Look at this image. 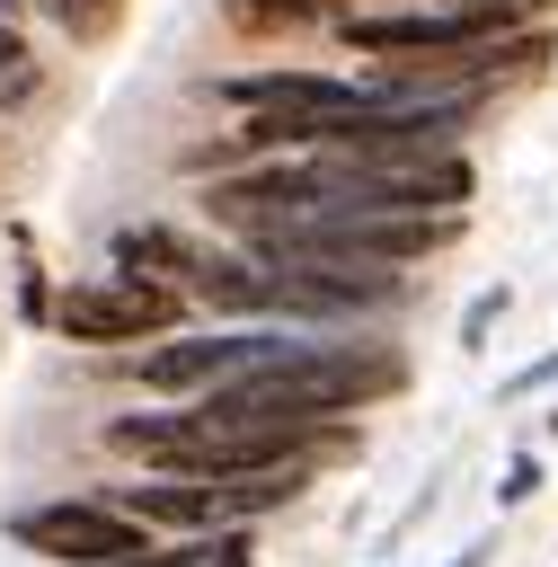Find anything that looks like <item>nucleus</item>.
I'll list each match as a JSON object with an SVG mask.
<instances>
[{"instance_id":"obj_14","label":"nucleus","mask_w":558,"mask_h":567,"mask_svg":"<svg viewBox=\"0 0 558 567\" xmlns=\"http://www.w3.org/2000/svg\"><path fill=\"white\" fill-rule=\"evenodd\" d=\"M549 425H558V408H549Z\"/></svg>"},{"instance_id":"obj_5","label":"nucleus","mask_w":558,"mask_h":567,"mask_svg":"<svg viewBox=\"0 0 558 567\" xmlns=\"http://www.w3.org/2000/svg\"><path fill=\"white\" fill-rule=\"evenodd\" d=\"M505 27H514V18H496V9H452V0H434V9L337 18V44H345V53H372V62H434V53H469V44L505 35Z\"/></svg>"},{"instance_id":"obj_7","label":"nucleus","mask_w":558,"mask_h":567,"mask_svg":"<svg viewBox=\"0 0 558 567\" xmlns=\"http://www.w3.org/2000/svg\"><path fill=\"white\" fill-rule=\"evenodd\" d=\"M221 18L239 35H301V27H337V0H221Z\"/></svg>"},{"instance_id":"obj_10","label":"nucleus","mask_w":558,"mask_h":567,"mask_svg":"<svg viewBox=\"0 0 558 567\" xmlns=\"http://www.w3.org/2000/svg\"><path fill=\"white\" fill-rule=\"evenodd\" d=\"M496 319H505V284L469 301V319H461V346H487V328H496Z\"/></svg>"},{"instance_id":"obj_6","label":"nucleus","mask_w":558,"mask_h":567,"mask_svg":"<svg viewBox=\"0 0 558 567\" xmlns=\"http://www.w3.org/2000/svg\"><path fill=\"white\" fill-rule=\"evenodd\" d=\"M213 248H195L186 230H168V221H133V230H115V266H142V275H159V284H195V266H204Z\"/></svg>"},{"instance_id":"obj_8","label":"nucleus","mask_w":558,"mask_h":567,"mask_svg":"<svg viewBox=\"0 0 558 567\" xmlns=\"http://www.w3.org/2000/svg\"><path fill=\"white\" fill-rule=\"evenodd\" d=\"M115 567H257V558H248V532L221 523V532H195L186 549H142V558H115Z\"/></svg>"},{"instance_id":"obj_1","label":"nucleus","mask_w":558,"mask_h":567,"mask_svg":"<svg viewBox=\"0 0 558 567\" xmlns=\"http://www.w3.org/2000/svg\"><path fill=\"white\" fill-rule=\"evenodd\" d=\"M390 390H407V354H390V346H372V337H310V346L283 354V363H257V372H239V381L195 390V408L221 416V425L328 434L337 416H354V408H372V399H390Z\"/></svg>"},{"instance_id":"obj_9","label":"nucleus","mask_w":558,"mask_h":567,"mask_svg":"<svg viewBox=\"0 0 558 567\" xmlns=\"http://www.w3.org/2000/svg\"><path fill=\"white\" fill-rule=\"evenodd\" d=\"M44 9H53V18H62V27H71V35H106V27H115V9H124V0H44Z\"/></svg>"},{"instance_id":"obj_13","label":"nucleus","mask_w":558,"mask_h":567,"mask_svg":"<svg viewBox=\"0 0 558 567\" xmlns=\"http://www.w3.org/2000/svg\"><path fill=\"white\" fill-rule=\"evenodd\" d=\"M452 567H487V549H461V558H452Z\"/></svg>"},{"instance_id":"obj_11","label":"nucleus","mask_w":558,"mask_h":567,"mask_svg":"<svg viewBox=\"0 0 558 567\" xmlns=\"http://www.w3.org/2000/svg\"><path fill=\"white\" fill-rule=\"evenodd\" d=\"M531 487H540V461H531V452H523V461H514V470H505V478H496V505H523V496H531Z\"/></svg>"},{"instance_id":"obj_4","label":"nucleus","mask_w":558,"mask_h":567,"mask_svg":"<svg viewBox=\"0 0 558 567\" xmlns=\"http://www.w3.org/2000/svg\"><path fill=\"white\" fill-rule=\"evenodd\" d=\"M9 540L35 549V558H62V567H115V558L151 549V523H133L106 496H62V505H27L9 523Z\"/></svg>"},{"instance_id":"obj_12","label":"nucleus","mask_w":558,"mask_h":567,"mask_svg":"<svg viewBox=\"0 0 558 567\" xmlns=\"http://www.w3.org/2000/svg\"><path fill=\"white\" fill-rule=\"evenodd\" d=\"M452 9H496V18H514V27H523V18H531V9H549V0H452Z\"/></svg>"},{"instance_id":"obj_2","label":"nucleus","mask_w":558,"mask_h":567,"mask_svg":"<svg viewBox=\"0 0 558 567\" xmlns=\"http://www.w3.org/2000/svg\"><path fill=\"white\" fill-rule=\"evenodd\" d=\"M310 487V461H275V470H248V478H133V487H115L106 505H124L133 523H151V532H221V523H257V514H275V505H292Z\"/></svg>"},{"instance_id":"obj_3","label":"nucleus","mask_w":558,"mask_h":567,"mask_svg":"<svg viewBox=\"0 0 558 567\" xmlns=\"http://www.w3.org/2000/svg\"><path fill=\"white\" fill-rule=\"evenodd\" d=\"M177 319H186V292H177V284H159V275H142V266H115V275L71 284V292L53 301V328H62V337H80V346L168 337Z\"/></svg>"}]
</instances>
